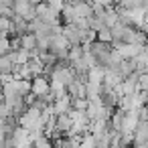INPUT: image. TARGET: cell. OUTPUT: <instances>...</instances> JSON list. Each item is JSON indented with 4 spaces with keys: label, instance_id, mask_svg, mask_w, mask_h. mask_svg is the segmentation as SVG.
I'll return each mask as SVG.
<instances>
[{
    "label": "cell",
    "instance_id": "6da1fadb",
    "mask_svg": "<svg viewBox=\"0 0 148 148\" xmlns=\"http://www.w3.org/2000/svg\"><path fill=\"white\" fill-rule=\"evenodd\" d=\"M97 39H99V41H106V43H112V39H114V35H112V29L103 25V27L97 31Z\"/></svg>",
    "mask_w": 148,
    "mask_h": 148
}]
</instances>
